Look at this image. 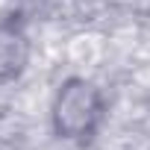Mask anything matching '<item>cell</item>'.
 Listing matches in <instances>:
<instances>
[{
	"instance_id": "obj_1",
	"label": "cell",
	"mask_w": 150,
	"mask_h": 150,
	"mask_svg": "<svg viewBox=\"0 0 150 150\" xmlns=\"http://www.w3.org/2000/svg\"><path fill=\"white\" fill-rule=\"evenodd\" d=\"M109 115V103L103 88L80 74H71L59 83L50 100V129L59 141L88 147Z\"/></svg>"
},
{
	"instance_id": "obj_2",
	"label": "cell",
	"mask_w": 150,
	"mask_h": 150,
	"mask_svg": "<svg viewBox=\"0 0 150 150\" xmlns=\"http://www.w3.org/2000/svg\"><path fill=\"white\" fill-rule=\"evenodd\" d=\"M33 56V41L24 12H9L0 18V86L24 77Z\"/></svg>"
}]
</instances>
